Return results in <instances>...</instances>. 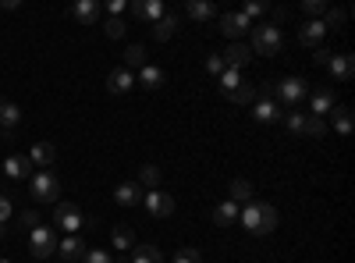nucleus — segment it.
<instances>
[{
	"mask_svg": "<svg viewBox=\"0 0 355 263\" xmlns=\"http://www.w3.org/2000/svg\"><path fill=\"white\" fill-rule=\"evenodd\" d=\"M71 15L82 25H96L100 22V4H96V0H78V4H71Z\"/></svg>",
	"mask_w": 355,
	"mask_h": 263,
	"instance_id": "22",
	"label": "nucleus"
},
{
	"mask_svg": "<svg viewBox=\"0 0 355 263\" xmlns=\"http://www.w3.org/2000/svg\"><path fill=\"white\" fill-rule=\"evenodd\" d=\"M306 96H309V82H306V78L288 75V78H277V82H274V100L284 103L281 110H295Z\"/></svg>",
	"mask_w": 355,
	"mask_h": 263,
	"instance_id": "2",
	"label": "nucleus"
},
{
	"mask_svg": "<svg viewBox=\"0 0 355 263\" xmlns=\"http://www.w3.org/2000/svg\"><path fill=\"white\" fill-rule=\"evenodd\" d=\"M281 125L291 132V135H306V125H309V114H302L299 107H295V110H284L281 114Z\"/></svg>",
	"mask_w": 355,
	"mask_h": 263,
	"instance_id": "25",
	"label": "nucleus"
},
{
	"mask_svg": "<svg viewBox=\"0 0 355 263\" xmlns=\"http://www.w3.org/2000/svg\"><path fill=\"white\" fill-rule=\"evenodd\" d=\"M345 18H348V11H341V8H338V11H334V8H327V15H323L320 22H323V28H341V25H345Z\"/></svg>",
	"mask_w": 355,
	"mask_h": 263,
	"instance_id": "35",
	"label": "nucleus"
},
{
	"mask_svg": "<svg viewBox=\"0 0 355 263\" xmlns=\"http://www.w3.org/2000/svg\"><path fill=\"white\" fill-rule=\"evenodd\" d=\"M171 263H202V256H199V249H178Z\"/></svg>",
	"mask_w": 355,
	"mask_h": 263,
	"instance_id": "39",
	"label": "nucleus"
},
{
	"mask_svg": "<svg viewBox=\"0 0 355 263\" xmlns=\"http://www.w3.org/2000/svg\"><path fill=\"white\" fill-rule=\"evenodd\" d=\"M164 82H167V75H164V68H157V65L139 68V78H135V85H142V90H160Z\"/></svg>",
	"mask_w": 355,
	"mask_h": 263,
	"instance_id": "20",
	"label": "nucleus"
},
{
	"mask_svg": "<svg viewBox=\"0 0 355 263\" xmlns=\"http://www.w3.org/2000/svg\"><path fill=\"white\" fill-rule=\"evenodd\" d=\"M239 221L249 228V235H270L277 228V210L270 203H249L245 210H239Z\"/></svg>",
	"mask_w": 355,
	"mask_h": 263,
	"instance_id": "1",
	"label": "nucleus"
},
{
	"mask_svg": "<svg viewBox=\"0 0 355 263\" xmlns=\"http://www.w3.org/2000/svg\"><path fill=\"white\" fill-rule=\"evenodd\" d=\"M323 68H327V71H331L334 78L348 82V78L355 75V57H352V53H331V61L323 65Z\"/></svg>",
	"mask_w": 355,
	"mask_h": 263,
	"instance_id": "14",
	"label": "nucleus"
},
{
	"mask_svg": "<svg viewBox=\"0 0 355 263\" xmlns=\"http://www.w3.org/2000/svg\"><path fill=\"white\" fill-rule=\"evenodd\" d=\"M57 253H61V260H82L89 249H85V242L78 235H68L64 242H57Z\"/></svg>",
	"mask_w": 355,
	"mask_h": 263,
	"instance_id": "27",
	"label": "nucleus"
},
{
	"mask_svg": "<svg viewBox=\"0 0 355 263\" xmlns=\"http://www.w3.org/2000/svg\"><path fill=\"white\" fill-rule=\"evenodd\" d=\"M214 221H217V228H231V224H239V203L220 199V203H217V210H214Z\"/></svg>",
	"mask_w": 355,
	"mask_h": 263,
	"instance_id": "24",
	"label": "nucleus"
},
{
	"mask_svg": "<svg viewBox=\"0 0 355 263\" xmlns=\"http://www.w3.org/2000/svg\"><path fill=\"white\" fill-rule=\"evenodd\" d=\"M21 224L25 228H40V214L36 210H21Z\"/></svg>",
	"mask_w": 355,
	"mask_h": 263,
	"instance_id": "43",
	"label": "nucleus"
},
{
	"mask_svg": "<svg viewBox=\"0 0 355 263\" xmlns=\"http://www.w3.org/2000/svg\"><path fill=\"white\" fill-rule=\"evenodd\" d=\"M334 132H341V135H352V110L348 107H341V103H334Z\"/></svg>",
	"mask_w": 355,
	"mask_h": 263,
	"instance_id": "33",
	"label": "nucleus"
},
{
	"mask_svg": "<svg viewBox=\"0 0 355 263\" xmlns=\"http://www.w3.org/2000/svg\"><path fill=\"white\" fill-rule=\"evenodd\" d=\"M0 139H4V135H0Z\"/></svg>",
	"mask_w": 355,
	"mask_h": 263,
	"instance_id": "49",
	"label": "nucleus"
},
{
	"mask_svg": "<svg viewBox=\"0 0 355 263\" xmlns=\"http://www.w3.org/2000/svg\"><path fill=\"white\" fill-rule=\"evenodd\" d=\"M220 93H224L231 103H252V100H256V85H249L239 68H227V71L220 75Z\"/></svg>",
	"mask_w": 355,
	"mask_h": 263,
	"instance_id": "3",
	"label": "nucleus"
},
{
	"mask_svg": "<svg viewBox=\"0 0 355 263\" xmlns=\"http://www.w3.org/2000/svg\"><path fill=\"white\" fill-rule=\"evenodd\" d=\"M82 263H114V256H107L103 249H89V253L82 256Z\"/></svg>",
	"mask_w": 355,
	"mask_h": 263,
	"instance_id": "41",
	"label": "nucleus"
},
{
	"mask_svg": "<svg viewBox=\"0 0 355 263\" xmlns=\"http://www.w3.org/2000/svg\"><path fill=\"white\" fill-rule=\"evenodd\" d=\"M128 4H125V0H110V4H107V11H110V18H117V15H121Z\"/></svg>",
	"mask_w": 355,
	"mask_h": 263,
	"instance_id": "44",
	"label": "nucleus"
},
{
	"mask_svg": "<svg viewBox=\"0 0 355 263\" xmlns=\"http://www.w3.org/2000/svg\"><path fill=\"white\" fill-rule=\"evenodd\" d=\"M313 61H316V65H327V61H331V50H323V46H320V50H316V57H313Z\"/></svg>",
	"mask_w": 355,
	"mask_h": 263,
	"instance_id": "45",
	"label": "nucleus"
},
{
	"mask_svg": "<svg viewBox=\"0 0 355 263\" xmlns=\"http://www.w3.org/2000/svg\"><path fill=\"white\" fill-rule=\"evenodd\" d=\"M0 239H4V224H0Z\"/></svg>",
	"mask_w": 355,
	"mask_h": 263,
	"instance_id": "48",
	"label": "nucleus"
},
{
	"mask_svg": "<svg viewBox=\"0 0 355 263\" xmlns=\"http://www.w3.org/2000/svg\"><path fill=\"white\" fill-rule=\"evenodd\" d=\"M0 8H4V11H15V8H18V0H0Z\"/></svg>",
	"mask_w": 355,
	"mask_h": 263,
	"instance_id": "46",
	"label": "nucleus"
},
{
	"mask_svg": "<svg viewBox=\"0 0 355 263\" xmlns=\"http://www.w3.org/2000/svg\"><path fill=\"white\" fill-rule=\"evenodd\" d=\"M323 36H327V28H323V22H306V25L299 28V43H302V46H316V50H320Z\"/></svg>",
	"mask_w": 355,
	"mask_h": 263,
	"instance_id": "21",
	"label": "nucleus"
},
{
	"mask_svg": "<svg viewBox=\"0 0 355 263\" xmlns=\"http://www.w3.org/2000/svg\"><path fill=\"white\" fill-rule=\"evenodd\" d=\"M11 214H15L11 199H8V196H0V224H8V221H11Z\"/></svg>",
	"mask_w": 355,
	"mask_h": 263,
	"instance_id": "42",
	"label": "nucleus"
},
{
	"mask_svg": "<svg viewBox=\"0 0 355 263\" xmlns=\"http://www.w3.org/2000/svg\"><path fill=\"white\" fill-rule=\"evenodd\" d=\"M132 85H135V75H132L128 68H117V71H110V75H107V93H114V96L128 93Z\"/></svg>",
	"mask_w": 355,
	"mask_h": 263,
	"instance_id": "16",
	"label": "nucleus"
},
{
	"mask_svg": "<svg viewBox=\"0 0 355 263\" xmlns=\"http://www.w3.org/2000/svg\"><path fill=\"white\" fill-rule=\"evenodd\" d=\"M302 15H309V22H320L327 15V4L323 0H302Z\"/></svg>",
	"mask_w": 355,
	"mask_h": 263,
	"instance_id": "34",
	"label": "nucleus"
},
{
	"mask_svg": "<svg viewBox=\"0 0 355 263\" xmlns=\"http://www.w3.org/2000/svg\"><path fill=\"white\" fill-rule=\"evenodd\" d=\"M146 65H150V61H146V46H142V43H132V46L125 50V68L135 75V71L146 68Z\"/></svg>",
	"mask_w": 355,
	"mask_h": 263,
	"instance_id": "29",
	"label": "nucleus"
},
{
	"mask_svg": "<svg viewBox=\"0 0 355 263\" xmlns=\"http://www.w3.org/2000/svg\"><path fill=\"white\" fill-rule=\"evenodd\" d=\"M142 207H146V214H150V217H171L174 214V199L167 192H160V189H150V192L142 196Z\"/></svg>",
	"mask_w": 355,
	"mask_h": 263,
	"instance_id": "9",
	"label": "nucleus"
},
{
	"mask_svg": "<svg viewBox=\"0 0 355 263\" xmlns=\"http://www.w3.org/2000/svg\"><path fill=\"white\" fill-rule=\"evenodd\" d=\"M28 253H33L36 260H46L57 253V235H53V228H33L28 231Z\"/></svg>",
	"mask_w": 355,
	"mask_h": 263,
	"instance_id": "7",
	"label": "nucleus"
},
{
	"mask_svg": "<svg viewBox=\"0 0 355 263\" xmlns=\"http://www.w3.org/2000/svg\"><path fill=\"white\" fill-rule=\"evenodd\" d=\"M28 192H33L36 203H57V199H61V182H57L50 171H33V178H28Z\"/></svg>",
	"mask_w": 355,
	"mask_h": 263,
	"instance_id": "5",
	"label": "nucleus"
},
{
	"mask_svg": "<svg viewBox=\"0 0 355 263\" xmlns=\"http://www.w3.org/2000/svg\"><path fill=\"white\" fill-rule=\"evenodd\" d=\"M28 160H33V167H40V171H50V164L57 160L53 142H36V146H33V153H28Z\"/></svg>",
	"mask_w": 355,
	"mask_h": 263,
	"instance_id": "19",
	"label": "nucleus"
},
{
	"mask_svg": "<svg viewBox=\"0 0 355 263\" xmlns=\"http://www.w3.org/2000/svg\"><path fill=\"white\" fill-rule=\"evenodd\" d=\"M220 57H224V65H227V68H239V71H242V68L249 65L252 50H249L245 43H231V46H227V50H224Z\"/></svg>",
	"mask_w": 355,
	"mask_h": 263,
	"instance_id": "18",
	"label": "nucleus"
},
{
	"mask_svg": "<svg viewBox=\"0 0 355 263\" xmlns=\"http://www.w3.org/2000/svg\"><path fill=\"white\" fill-rule=\"evenodd\" d=\"M217 28H220L227 40H239V36L252 33V22L242 11H224V15H217Z\"/></svg>",
	"mask_w": 355,
	"mask_h": 263,
	"instance_id": "8",
	"label": "nucleus"
},
{
	"mask_svg": "<svg viewBox=\"0 0 355 263\" xmlns=\"http://www.w3.org/2000/svg\"><path fill=\"white\" fill-rule=\"evenodd\" d=\"M135 182H139L142 189H157V185H160V167H157V164H142Z\"/></svg>",
	"mask_w": 355,
	"mask_h": 263,
	"instance_id": "31",
	"label": "nucleus"
},
{
	"mask_svg": "<svg viewBox=\"0 0 355 263\" xmlns=\"http://www.w3.org/2000/svg\"><path fill=\"white\" fill-rule=\"evenodd\" d=\"M185 15L196 18V22H214L217 18V4H210V0H189Z\"/></svg>",
	"mask_w": 355,
	"mask_h": 263,
	"instance_id": "23",
	"label": "nucleus"
},
{
	"mask_svg": "<svg viewBox=\"0 0 355 263\" xmlns=\"http://www.w3.org/2000/svg\"><path fill=\"white\" fill-rule=\"evenodd\" d=\"M53 228H61V231H68V235H78V228L85 224V217H82V210L75 207V203H64V199H57L53 203Z\"/></svg>",
	"mask_w": 355,
	"mask_h": 263,
	"instance_id": "6",
	"label": "nucleus"
},
{
	"mask_svg": "<svg viewBox=\"0 0 355 263\" xmlns=\"http://www.w3.org/2000/svg\"><path fill=\"white\" fill-rule=\"evenodd\" d=\"M206 71H210V75H217V78H220V75L227 71V65H224V57H220V53H210V57H206Z\"/></svg>",
	"mask_w": 355,
	"mask_h": 263,
	"instance_id": "38",
	"label": "nucleus"
},
{
	"mask_svg": "<svg viewBox=\"0 0 355 263\" xmlns=\"http://www.w3.org/2000/svg\"><path fill=\"white\" fill-rule=\"evenodd\" d=\"M284 46V36H281V28L277 25H270V22H259V25H252V53H259V57H274L277 50Z\"/></svg>",
	"mask_w": 355,
	"mask_h": 263,
	"instance_id": "4",
	"label": "nucleus"
},
{
	"mask_svg": "<svg viewBox=\"0 0 355 263\" xmlns=\"http://www.w3.org/2000/svg\"><path fill=\"white\" fill-rule=\"evenodd\" d=\"M227 199H231V203H249V199H252V182H249V178H234Z\"/></svg>",
	"mask_w": 355,
	"mask_h": 263,
	"instance_id": "32",
	"label": "nucleus"
},
{
	"mask_svg": "<svg viewBox=\"0 0 355 263\" xmlns=\"http://www.w3.org/2000/svg\"><path fill=\"white\" fill-rule=\"evenodd\" d=\"M142 196H146V192H142V185H139V182H121V185L114 189V199L121 203V207H139Z\"/></svg>",
	"mask_w": 355,
	"mask_h": 263,
	"instance_id": "17",
	"label": "nucleus"
},
{
	"mask_svg": "<svg viewBox=\"0 0 355 263\" xmlns=\"http://www.w3.org/2000/svg\"><path fill=\"white\" fill-rule=\"evenodd\" d=\"M281 103L277 100H266V96H256L252 100V118L259 121V125H277L281 121Z\"/></svg>",
	"mask_w": 355,
	"mask_h": 263,
	"instance_id": "11",
	"label": "nucleus"
},
{
	"mask_svg": "<svg viewBox=\"0 0 355 263\" xmlns=\"http://www.w3.org/2000/svg\"><path fill=\"white\" fill-rule=\"evenodd\" d=\"M125 28H128V25H125L121 18H107L103 33H107V40H121V36H125Z\"/></svg>",
	"mask_w": 355,
	"mask_h": 263,
	"instance_id": "37",
	"label": "nucleus"
},
{
	"mask_svg": "<svg viewBox=\"0 0 355 263\" xmlns=\"http://www.w3.org/2000/svg\"><path fill=\"white\" fill-rule=\"evenodd\" d=\"M132 15H135L139 22H160V18L167 15V8H164V0H135Z\"/></svg>",
	"mask_w": 355,
	"mask_h": 263,
	"instance_id": "13",
	"label": "nucleus"
},
{
	"mask_svg": "<svg viewBox=\"0 0 355 263\" xmlns=\"http://www.w3.org/2000/svg\"><path fill=\"white\" fill-rule=\"evenodd\" d=\"M306 135H313V139L327 135V121H323V118H309V125H306Z\"/></svg>",
	"mask_w": 355,
	"mask_h": 263,
	"instance_id": "40",
	"label": "nucleus"
},
{
	"mask_svg": "<svg viewBox=\"0 0 355 263\" xmlns=\"http://www.w3.org/2000/svg\"><path fill=\"white\" fill-rule=\"evenodd\" d=\"M334 110V90H309V118H323Z\"/></svg>",
	"mask_w": 355,
	"mask_h": 263,
	"instance_id": "12",
	"label": "nucleus"
},
{
	"mask_svg": "<svg viewBox=\"0 0 355 263\" xmlns=\"http://www.w3.org/2000/svg\"><path fill=\"white\" fill-rule=\"evenodd\" d=\"M4 171H8V178L21 182V178H33V171H36V167H33V160H28V153H25V157L15 153V157L4 160Z\"/></svg>",
	"mask_w": 355,
	"mask_h": 263,
	"instance_id": "15",
	"label": "nucleus"
},
{
	"mask_svg": "<svg viewBox=\"0 0 355 263\" xmlns=\"http://www.w3.org/2000/svg\"><path fill=\"white\" fill-rule=\"evenodd\" d=\"M174 33H178V15H171V11H167L160 22H153V40H157V43H167Z\"/></svg>",
	"mask_w": 355,
	"mask_h": 263,
	"instance_id": "28",
	"label": "nucleus"
},
{
	"mask_svg": "<svg viewBox=\"0 0 355 263\" xmlns=\"http://www.w3.org/2000/svg\"><path fill=\"white\" fill-rule=\"evenodd\" d=\"M128 263H164V253L157 246H135L132 256H128Z\"/></svg>",
	"mask_w": 355,
	"mask_h": 263,
	"instance_id": "30",
	"label": "nucleus"
},
{
	"mask_svg": "<svg viewBox=\"0 0 355 263\" xmlns=\"http://www.w3.org/2000/svg\"><path fill=\"white\" fill-rule=\"evenodd\" d=\"M266 11H270V4H263V0H245V8H242V15L252 22V18H263Z\"/></svg>",
	"mask_w": 355,
	"mask_h": 263,
	"instance_id": "36",
	"label": "nucleus"
},
{
	"mask_svg": "<svg viewBox=\"0 0 355 263\" xmlns=\"http://www.w3.org/2000/svg\"><path fill=\"white\" fill-rule=\"evenodd\" d=\"M0 263H11V260H8V256H0Z\"/></svg>",
	"mask_w": 355,
	"mask_h": 263,
	"instance_id": "47",
	"label": "nucleus"
},
{
	"mask_svg": "<svg viewBox=\"0 0 355 263\" xmlns=\"http://www.w3.org/2000/svg\"><path fill=\"white\" fill-rule=\"evenodd\" d=\"M110 242H114L117 253H132V249H135V231H132L128 224H117V228L110 231Z\"/></svg>",
	"mask_w": 355,
	"mask_h": 263,
	"instance_id": "26",
	"label": "nucleus"
},
{
	"mask_svg": "<svg viewBox=\"0 0 355 263\" xmlns=\"http://www.w3.org/2000/svg\"><path fill=\"white\" fill-rule=\"evenodd\" d=\"M18 125H21V107L0 96V135L15 139V128H18Z\"/></svg>",
	"mask_w": 355,
	"mask_h": 263,
	"instance_id": "10",
	"label": "nucleus"
}]
</instances>
